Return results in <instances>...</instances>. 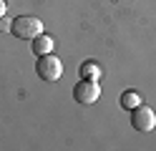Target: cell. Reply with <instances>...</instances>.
Returning a JSON list of instances; mask_svg holds the SVG:
<instances>
[{"instance_id":"3957f363","label":"cell","mask_w":156,"mask_h":151,"mask_svg":"<svg viewBox=\"0 0 156 151\" xmlns=\"http://www.w3.org/2000/svg\"><path fill=\"white\" fill-rule=\"evenodd\" d=\"M73 98H76L81 106H93L96 101L101 98L98 81H86V78H81V83H76V88H73Z\"/></svg>"},{"instance_id":"9c48e42d","label":"cell","mask_w":156,"mask_h":151,"mask_svg":"<svg viewBox=\"0 0 156 151\" xmlns=\"http://www.w3.org/2000/svg\"><path fill=\"white\" fill-rule=\"evenodd\" d=\"M5 8H8V5H5V0H0V18L5 15Z\"/></svg>"},{"instance_id":"5b68a950","label":"cell","mask_w":156,"mask_h":151,"mask_svg":"<svg viewBox=\"0 0 156 151\" xmlns=\"http://www.w3.org/2000/svg\"><path fill=\"white\" fill-rule=\"evenodd\" d=\"M30 43H33L30 50H33L35 56H48V53H53V38H51V35H45V33L35 35Z\"/></svg>"},{"instance_id":"52a82bcc","label":"cell","mask_w":156,"mask_h":151,"mask_svg":"<svg viewBox=\"0 0 156 151\" xmlns=\"http://www.w3.org/2000/svg\"><path fill=\"white\" fill-rule=\"evenodd\" d=\"M119 103H121V106H123L126 111H133L136 106H141V96L136 93V91H123Z\"/></svg>"},{"instance_id":"8992f818","label":"cell","mask_w":156,"mask_h":151,"mask_svg":"<svg viewBox=\"0 0 156 151\" xmlns=\"http://www.w3.org/2000/svg\"><path fill=\"white\" fill-rule=\"evenodd\" d=\"M81 78H86V81H98V78H101L98 63H96V60H86V63L81 66Z\"/></svg>"},{"instance_id":"ba28073f","label":"cell","mask_w":156,"mask_h":151,"mask_svg":"<svg viewBox=\"0 0 156 151\" xmlns=\"http://www.w3.org/2000/svg\"><path fill=\"white\" fill-rule=\"evenodd\" d=\"M10 25H13V23H10V20H8L5 15L0 18V33H5V30H10Z\"/></svg>"},{"instance_id":"277c9868","label":"cell","mask_w":156,"mask_h":151,"mask_svg":"<svg viewBox=\"0 0 156 151\" xmlns=\"http://www.w3.org/2000/svg\"><path fill=\"white\" fill-rule=\"evenodd\" d=\"M131 126L136 128V131H151L154 126H156V113H154V108H149V106H136L133 111H131Z\"/></svg>"},{"instance_id":"6da1fadb","label":"cell","mask_w":156,"mask_h":151,"mask_svg":"<svg viewBox=\"0 0 156 151\" xmlns=\"http://www.w3.org/2000/svg\"><path fill=\"white\" fill-rule=\"evenodd\" d=\"M10 33L15 38H20V40H33L35 35L43 33V23L38 18H33V15H18L13 20V25H10Z\"/></svg>"},{"instance_id":"7a4b0ae2","label":"cell","mask_w":156,"mask_h":151,"mask_svg":"<svg viewBox=\"0 0 156 151\" xmlns=\"http://www.w3.org/2000/svg\"><path fill=\"white\" fill-rule=\"evenodd\" d=\"M35 73H38V78H41V81H45V83H55V81L63 76V63H61V58H55L53 53L38 56Z\"/></svg>"}]
</instances>
